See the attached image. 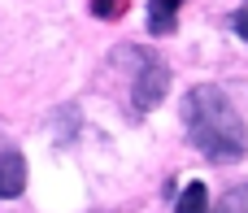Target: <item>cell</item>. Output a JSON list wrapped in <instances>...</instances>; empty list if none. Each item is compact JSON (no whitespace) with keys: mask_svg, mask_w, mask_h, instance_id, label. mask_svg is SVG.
<instances>
[{"mask_svg":"<svg viewBox=\"0 0 248 213\" xmlns=\"http://www.w3.org/2000/svg\"><path fill=\"white\" fill-rule=\"evenodd\" d=\"M231 26H235V35H240V39H248V4L235 13V17H231Z\"/></svg>","mask_w":248,"mask_h":213,"instance_id":"52a82bcc","label":"cell"},{"mask_svg":"<svg viewBox=\"0 0 248 213\" xmlns=\"http://www.w3.org/2000/svg\"><path fill=\"white\" fill-rule=\"evenodd\" d=\"M183 126H187V139L214 161H240L248 152L244 118L231 105V96L214 83H196L183 96Z\"/></svg>","mask_w":248,"mask_h":213,"instance_id":"6da1fadb","label":"cell"},{"mask_svg":"<svg viewBox=\"0 0 248 213\" xmlns=\"http://www.w3.org/2000/svg\"><path fill=\"white\" fill-rule=\"evenodd\" d=\"M179 4L183 0H153L148 4V35H170L179 26Z\"/></svg>","mask_w":248,"mask_h":213,"instance_id":"3957f363","label":"cell"},{"mask_svg":"<svg viewBox=\"0 0 248 213\" xmlns=\"http://www.w3.org/2000/svg\"><path fill=\"white\" fill-rule=\"evenodd\" d=\"M131 57H135L131 105H135V113H153V109L166 100V91H170V65H166L157 52H148V48H135Z\"/></svg>","mask_w":248,"mask_h":213,"instance_id":"7a4b0ae2","label":"cell"},{"mask_svg":"<svg viewBox=\"0 0 248 213\" xmlns=\"http://www.w3.org/2000/svg\"><path fill=\"white\" fill-rule=\"evenodd\" d=\"M174 213H209V192H205V183H187V187L179 192Z\"/></svg>","mask_w":248,"mask_h":213,"instance_id":"277c9868","label":"cell"},{"mask_svg":"<svg viewBox=\"0 0 248 213\" xmlns=\"http://www.w3.org/2000/svg\"><path fill=\"white\" fill-rule=\"evenodd\" d=\"M131 0H92V13L96 17H122Z\"/></svg>","mask_w":248,"mask_h":213,"instance_id":"8992f818","label":"cell"},{"mask_svg":"<svg viewBox=\"0 0 248 213\" xmlns=\"http://www.w3.org/2000/svg\"><path fill=\"white\" fill-rule=\"evenodd\" d=\"M0 200H9V187H4V166H0Z\"/></svg>","mask_w":248,"mask_h":213,"instance_id":"ba28073f","label":"cell"},{"mask_svg":"<svg viewBox=\"0 0 248 213\" xmlns=\"http://www.w3.org/2000/svg\"><path fill=\"white\" fill-rule=\"evenodd\" d=\"M214 213H248V183L231 187V192L218 200V209H214Z\"/></svg>","mask_w":248,"mask_h":213,"instance_id":"5b68a950","label":"cell"}]
</instances>
